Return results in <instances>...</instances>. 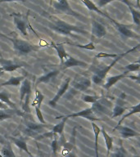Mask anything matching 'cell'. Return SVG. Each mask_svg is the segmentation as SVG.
<instances>
[{
	"label": "cell",
	"mask_w": 140,
	"mask_h": 157,
	"mask_svg": "<svg viewBox=\"0 0 140 157\" xmlns=\"http://www.w3.org/2000/svg\"><path fill=\"white\" fill-rule=\"evenodd\" d=\"M50 128H52V126L48 124H41V123L34 122V120L32 121V120H25L22 123L21 131L24 135L27 137L39 138V137L44 134L45 130Z\"/></svg>",
	"instance_id": "obj_1"
},
{
	"label": "cell",
	"mask_w": 140,
	"mask_h": 157,
	"mask_svg": "<svg viewBox=\"0 0 140 157\" xmlns=\"http://www.w3.org/2000/svg\"><path fill=\"white\" fill-rule=\"evenodd\" d=\"M140 46V43L138 44L137 46H135L134 48H133L130 49V50H128V51L125 52L124 53L120 54L117 57H115L114 59V61H112V62L110 64V65H108V66H99V67H97V68L93 71V75L92 77V81H93V83H95V84H101V83H103V81L104 80V78L107 76L108 73H109V71H111V69L112 68L113 66H115L116 62L118 61H120V59H121L124 56H125L126 54H129L130 52H132L135 51L136 49Z\"/></svg>",
	"instance_id": "obj_2"
},
{
	"label": "cell",
	"mask_w": 140,
	"mask_h": 157,
	"mask_svg": "<svg viewBox=\"0 0 140 157\" xmlns=\"http://www.w3.org/2000/svg\"><path fill=\"white\" fill-rule=\"evenodd\" d=\"M50 28L54 29L55 31L63 35H71L73 36L72 32L76 33H80V34H87V31L83 29L82 28L76 25H73L64 21L61 19H55L50 24Z\"/></svg>",
	"instance_id": "obj_3"
},
{
	"label": "cell",
	"mask_w": 140,
	"mask_h": 157,
	"mask_svg": "<svg viewBox=\"0 0 140 157\" xmlns=\"http://www.w3.org/2000/svg\"><path fill=\"white\" fill-rule=\"evenodd\" d=\"M1 36L5 37L6 39H9L10 41H12L14 50L19 56L27 55V54L30 53L31 52L37 51V48H35V46L29 44V42L25 41V40H22V39H17V38H12V37L2 35V34H1Z\"/></svg>",
	"instance_id": "obj_4"
},
{
	"label": "cell",
	"mask_w": 140,
	"mask_h": 157,
	"mask_svg": "<svg viewBox=\"0 0 140 157\" xmlns=\"http://www.w3.org/2000/svg\"><path fill=\"white\" fill-rule=\"evenodd\" d=\"M111 103L105 98H101L96 102L92 104L91 109L93 110V114L98 117V116H104L107 115L110 112Z\"/></svg>",
	"instance_id": "obj_5"
},
{
	"label": "cell",
	"mask_w": 140,
	"mask_h": 157,
	"mask_svg": "<svg viewBox=\"0 0 140 157\" xmlns=\"http://www.w3.org/2000/svg\"><path fill=\"white\" fill-rule=\"evenodd\" d=\"M53 7L57 12H61V13L73 16V17H78V18H82L83 17L80 14H79L78 12H75L71 8L67 0H60L59 2H53Z\"/></svg>",
	"instance_id": "obj_6"
},
{
	"label": "cell",
	"mask_w": 140,
	"mask_h": 157,
	"mask_svg": "<svg viewBox=\"0 0 140 157\" xmlns=\"http://www.w3.org/2000/svg\"><path fill=\"white\" fill-rule=\"evenodd\" d=\"M91 86V80L84 76H76L72 82V87L81 92L87 91Z\"/></svg>",
	"instance_id": "obj_7"
},
{
	"label": "cell",
	"mask_w": 140,
	"mask_h": 157,
	"mask_svg": "<svg viewBox=\"0 0 140 157\" xmlns=\"http://www.w3.org/2000/svg\"><path fill=\"white\" fill-rule=\"evenodd\" d=\"M66 117L68 118H76V117H82L84 118V119H87V120H90L92 122H94V121H100V120H103V119H99L94 114H93V110L91 109V107L87 108V109H84V110H82L80 111H78V112L73 113V114H71V115H67Z\"/></svg>",
	"instance_id": "obj_8"
},
{
	"label": "cell",
	"mask_w": 140,
	"mask_h": 157,
	"mask_svg": "<svg viewBox=\"0 0 140 157\" xmlns=\"http://www.w3.org/2000/svg\"><path fill=\"white\" fill-rule=\"evenodd\" d=\"M11 16L13 17L14 20V24L17 29L24 36H27V21L24 18H22L21 15L18 13H13Z\"/></svg>",
	"instance_id": "obj_9"
},
{
	"label": "cell",
	"mask_w": 140,
	"mask_h": 157,
	"mask_svg": "<svg viewBox=\"0 0 140 157\" xmlns=\"http://www.w3.org/2000/svg\"><path fill=\"white\" fill-rule=\"evenodd\" d=\"M107 34L106 27L102 23L92 20V36L101 39Z\"/></svg>",
	"instance_id": "obj_10"
},
{
	"label": "cell",
	"mask_w": 140,
	"mask_h": 157,
	"mask_svg": "<svg viewBox=\"0 0 140 157\" xmlns=\"http://www.w3.org/2000/svg\"><path fill=\"white\" fill-rule=\"evenodd\" d=\"M25 66V63H17L11 60H6V59H0V66L2 67L3 71L7 72H12L19 68H21Z\"/></svg>",
	"instance_id": "obj_11"
},
{
	"label": "cell",
	"mask_w": 140,
	"mask_h": 157,
	"mask_svg": "<svg viewBox=\"0 0 140 157\" xmlns=\"http://www.w3.org/2000/svg\"><path fill=\"white\" fill-rule=\"evenodd\" d=\"M70 82H71V78H67L65 80L63 83H62V85L61 87L58 89L57 91V93H56V95L54 96V98L52 99L51 101H49V105L54 107V106H56V103L60 100V98L62 97V96L66 93V92L67 91L69 88V85H70Z\"/></svg>",
	"instance_id": "obj_12"
},
{
	"label": "cell",
	"mask_w": 140,
	"mask_h": 157,
	"mask_svg": "<svg viewBox=\"0 0 140 157\" xmlns=\"http://www.w3.org/2000/svg\"><path fill=\"white\" fill-rule=\"evenodd\" d=\"M118 129L119 132H120V136L122 138H130V137H140V133L138 132L137 131H135L133 128L127 126H116L115 127L114 130Z\"/></svg>",
	"instance_id": "obj_13"
},
{
	"label": "cell",
	"mask_w": 140,
	"mask_h": 157,
	"mask_svg": "<svg viewBox=\"0 0 140 157\" xmlns=\"http://www.w3.org/2000/svg\"><path fill=\"white\" fill-rule=\"evenodd\" d=\"M32 93L31 83L28 78H25L22 81L21 87L20 89V102L22 103L26 96H30Z\"/></svg>",
	"instance_id": "obj_14"
},
{
	"label": "cell",
	"mask_w": 140,
	"mask_h": 157,
	"mask_svg": "<svg viewBox=\"0 0 140 157\" xmlns=\"http://www.w3.org/2000/svg\"><path fill=\"white\" fill-rule=\"evenodd\" d=\"M113 25H115L118 31L120 32V34H122L123 36L125 37V38H138L137 34L134 33L127 25L120 24V23L115 21L113 22Z\"/></svg>",
	"instance_id": "obj_15"
},
{
	"label": "cell",
	"mask_w": 140,
	"mask_h": 157,
	"mask_svg": "<svg viewBox=\"0 0 140 157\" xmlns=\"http://www.w3.org/2000/svg\"><path fill=\"white\" fill-rule=\"evenodd\" d=\"M62 66V70L67 68H71V67H76V66H80V67H86L88 66V64L84 62V61H80L77 60L75 57H72L71 56H68L67 59L66 61H64L63 65Z\"/></svg>",
	"instance_id": "obj_16"
},
{
	"label": "cell",
	"mask_w": 140,
	"mask_h": 157,
	"mask_svg": "<svg viewBox=\"0 0 140 157\" xmlns=\"http://www.w3.org/2000/svg\"><path fill=\"white\" fill-rule=\"evenodd\" d=\"M128 73H129V71H125L124 73L122 74H120V75H115V76H110V77H107V79H106V82L104 83V88L106 89H109L112 87L114 84L117 83L118 81H120V79H122L124 78L125 77L128 76Z\"/></svg>",
	"instance_id": "obj_17"
},
{
	"label": "cell",
	"mask_w": 140,
	"mask_h": 157,
	"mask_svg": "<svg viewBox=\"0 0 140 157\" xmlns=\"http://www.w3.org/2000/svg\"><path fill=\"white\" fill-rule=\"evenodd\" d=\"M60 73V71L58 70H54V71H49V73H47L46 75L39 77V78H37L36 83H35V87H37V85H39V83H49L50 81H52L53 78H56V76Z\"/></svg>",
	"instance_id": "obj_18"
},
{
	"label": "cell",
	"mask_w": 140,
	"mask_h": 157,
	"mask_svg": "<svg viewBox=\"0 0 140 157\" xmlns=\"http://www.w3.org/2000/svg\"><path fill=\"white\" fill-rule=\"evenodd\" d=\"M81 2L85 5V7H87L89 11H93V12H97V13H98V14L102 15V16H103V17H107V18H108V19L110 20L111 22H113L114 21H115V20H113L110 16H108V15H107L103 12H102V11L98 8V7L96 6L95 3H93L91 0H81Z\"/></svg>",
	"instance_id": "obj_19"
},
{
	"label": "cell",
	"mask_w": 140,
	"mask_h": 157,
	"mask_svg": "<svg viewBox=\"0 0 140 157\" xmlns=\"http://www.w3.org/2000/svg\"><path fill=\"white\" fill-rule=\"evenodd\" d=\"M15 115H23V113L20 112L17 109H7V110H0V121L11 119Z\"/></svg>",
	"instance_id": "obj_20"
},
{
	"label": "cell",
	"mask_w": 140,
	"mask_h": 157,
	"mask_svg": "<svg viewBox=\"0 0 140 157\" xmlns=\"http://www.w3.org/2000/svg\"><path fill=\"white\" fill-rule=\"evenodd\" d=\"M51 46L57 52V55L59 56V59L61 61V65H63L65 59H67L68 57V54L66 53L65 48H64V44H55L54 43H52Z\"/></svg>",
	"instance_id": "obj_21"
},
{
	"label": "cell",
	"mask_w": 140,
	"mask_h": 157,
	"mask_svg": "<svg viewBox=\"0 0 140 157\" xmlns=\"http://www.w3.org/2000/svg\"><path fill=\"white\" fill-rule=\"evenodd\" d=\"M12 141L14 142V144L17 146L18 148H20L21 150H22L23 151L26 152L27 154L29 155V157H33L32 154L30 153V151L28 149V147H27V143L25 142V139L24 137H12Z\"/></svg>",
	"instance_id": "obj_22"
},
{
	"label": "cell",
	"mask_w": 140,
	"mask_h": 157,
	"mask_svg": "<svg viewBox=\"0 0 140 157\" xmlns=\"http://www.w3.org/2000/svg\"><path fill=\"white\" fill-rule=\"evenodd\" d=\"M122 1L125 2V4L127 5V7H129L130 12H131V15H132V18L133 21H134V23L137 25L138 26H140V12L133 7L132 4L130 3V2L129 0H122Z\"/></svg>",
	"instance_id": "obj_23"
},
{
	"label": "cell",
	"mask_w": 140,
	"mask_h": 157,
	"mask_svg": "<svg viewBox=\"0 0 140 157\" xmlns=\"http://www.w3.org/2000/svg\"><path fill=\"white\" fill-rule=\"evenodd\" d=\"M101 132H102V134H103V137H104V140H105L106 147H107V156L109 157L111 150L112 149L113 147V138L108 134L107 132H106L103 128L101 129Z\"/></svg>",
	"instance_id": "obj_24"
},
{
	"label": "cell",
	"mask_w": 140,
	"mask_h": 157,
	"mask_svg": "<svg viewBox=\"0 0 140 157\" xmlns=\"http://www.w3.org/2000/svg\"><path fill=\"white\" fill-rule=\"evenodd\" d=\"M24 76H12L7 81L0 84V87H4V86H18L22 83V81L25 79Z\"/></svg>",
	"instance_id": "obj_25"
},
{
	"label": "cell",
	"mask_w": 140,
	"mask_h": 157,
	"mask_svg": "<svg viewBox=\"0 0 140 157\" xmlns=\"http://www.w3.org/2000/svg\"><path fill=\"white\" fill-rule=\"evenodd\" d=\"M68 120V118L65 116V117H62V120L60 123H58L57 124L54 125L52 128V132L55 133V134H58L60 136L63 135V131L64 128H65V124H66V120Z\"/></svg>",
	"instance_id": "obj_26"
},
{
	"label": "cell",
	"mask_w": 140,
	"mask_h": 157,
	"mask_svg": "<svg viewBox=\"0 0 140 157\" xmlns=\"http://www.w3.org/2000/svg\"><path fill=\"white\" fill-rule=\"evenodd\" d=\"M92 128H93V133H94V137H95V156L99 157L98 154V137L101 133V128L96 124L94 122H92Z\"/></svg>",
	"instance_id": "obj_27"
},
{
	"label": "cell",
	"mask_w": 140,
	"mask_h": 157,
	"mask_svg": "<svg viewBox=\"0 0 140 157\" xmlns=\"http://www.w3.org/2000/svg\"><path fill=\"white\" fill-rule=\"evenodd\" d=\"M1 155H2V157H17L10 142L5 143L4 146L2 147V150H1Z\"/></svg>",
	"instance_id": "obj_28"
},
{
	"label": "cell",
	"mask_w": 140,
	"mask_h": 157,
	"mask_svg": "<svg viewBox=\"0 0 140 157\" xmlns=\"http://www.w3.org/2000/svg\"><path fill=\"white\" fill-rule=\"evenodd\" d=\"M128 108L124 106L122 103H120L119 101L116 102L115 104V107L113 109L112 111V115H111V118H115L117 117V116H120V115H122L124 113H125V110H127Z\"/></svg>",
	"instance_id": "obj_29"
},
{
	"label": "cell",
	"mask_w": 140,
	"mask_h": 157,
	"mask_svg": "<svg viewBox=\"0 0 140 157\" xmlns=\"http://www.w3.org/2000/svg\"><path fill=\"white\" fill-rule=\"evenodd\" d=\"M140 113V103H138V105H134V106H132L131 108H130V110L127 112V114H125V115H123V117L120 120V121L118 122V124L116 126H120L121 125V123L124 121V120L126 119V118L130 117V115H134V114H139Z\"/></svg>",
	"instance_id": "obj_30"
},
{
	"label": "cell",
	"mask_w": 140,
	"mask_h": 157,
	"mask_svg": "<svg viewBox=\"0 0 140 157\" xmlns=\"http://www.w3.org/2000/svg\"><path fill=\"white\" fill-rule=\"evenodd\" d=\"M0 101L4 102L5 104H7L8 106L12 108V109H17L16 107V104L14 102H12L11 99H10L9 94L6 92V91H2L0 92Z\"/></svg>",
	"instance_id": "obj_31"
},
{
	"label": "cell",
	"mask_w": 140,
	"mask_h": 157,
	"mask_svg": "<svg viewBox=\"0 0 140 157\" xmlns=\"http://www.w3.org/2000/svg\"><path fill=\"white\" fill-rule=\"evenodd\" d=\"M44 95L43 93L39 90V89H37V88L35 87V99L34 101L32 102V106H38V107L40 108L42 104V101H44Z\"/></svg>",
	"instance_id": "obj_32"
},
{
	"label": "cell",
	"mask_w": 140,
	"mask_h": 157,
	"mask_svg": "<svg viewBox=\"0 0 140 157\" xmlns=\"http://www.w3.org/2000/svg\"><path fill=\"white\" fill-rule=\"evenodd\" d=\"M128 153L122 145V141L120 140V147H118L111 157H127Z\"/></svg>",
	"instance_id": "obj_33"
},
{
	"label": "cell",
	"mask_w": 140,
	"mask_h": 157,
	"mask_svg": "<svg viewBox=\"0 0 140 157\" xmlns=\"http://www.w3.org/2000/svg\"><path fill=\"white\" fill-rule=\"evenodd\" d=\"M82 100L84 101H85L87 103H94L96 102L97 101L100 99V97H98V96H92V95H83L81 97Z\"/></svg>",
	"instance_id": "obj_34"
},
{
	"label": "cell",
	"mask_w": 140,
	"mask_h": 157,
	"mask_svg": "<svg viewBox=\"0 0 140 157\" xmlns=\"http://www.w3.org/2000/svg\"><path fill=\"white\" fill-rule=\"evenodd\" d=\"M119 56L118 54L116 53H109V52H98L97 55L95 56L96 58L102 59V58H115Z\"/></svg>",
	"instance_id": "obj_35"
},
{
	"label": "cell",
	"mask_w": 140,
	"mask_h": 157,
	"mask_svg": "<svg viewBox=\"0 0 140 157\" xmlns=\"http://www.w3.org/2000/svg\"><path fill=\"white\" fill-rule=\"evenodd\" d=\"M71 45H73L75 47H77V48H83L86 49V50H95V46H94V44L93 42H90L87 44H84V45H82V44H69Z\"/></svg>",
	"instance_id": "obj_36"
},
{
	"label": "cell",
	"mask_w": 140,
	"mask_h": 157,
	"mask_svg": "<svg viewBox=\"0 0 140 157\" xmlns=\"http://www.w3.org/2000/svg\"><path fill=\"white\" fill-rule=\"evenodd\" d=\"M125 69L129 72H134V71H139L140 70V65L139 64L134 62V63H130L125 66Z\"/></svg>",
	"instance_id": "obj_37"
},
{
	"label": "cell",
	"mask_w": 140,
	"mask_h": 157,
	"mask_svg": "<svg viewBox=\"0 0 140 157\" xmlns=\"http://www.w3.org/2000/svg\"><path fill=\"white\" fill-rule=\"evenodd\" d=\"M60 144H59L58 140H57V137H55V138L53 139V141L51 143V147L52 150V152H53L54 155L56 154V151H58L59 148H60Z\"/></svg>",
	"instance_id": "obj_38"
},
{
	"label": "cell",
	"mask_w": 140,
	"mask_h": 157,
	"mask_svg": "<svg viewBox=\"0 0 140 157\" xmlns=\"http://www.w3.org/2000/svg\"><path fill=\"white\" fill-rule=\"evenodd\" d=\"M34 109H35V113H36L37 118H38L39 123H41V124H46V122H45V120H44V116H43V114H42L41 112V110H40V108L38 107V106H35Z\"/></svg>",
	"instance_id": "obj_39"
},
{
	"label": "cell",
	"mask_w": 140,
	"mask_h": 157,
	"mask_svg": "<svg viewBox=\"0 0 140 157\" xmlns=\"http://www.w3.org/2000/svg\"><path fill=\"white\" fill-rule=\"evenodd\" d=\"M114 0H98V8L99 7H103L104 6H106L108 3H110V2H113Z\"/></svg>",
	"instance_id": "obj_40"
},
{
	"label": "cell",
	"mask_w": 140,
	"mask_h": 157,
	"mask_svg": "<svg viewBox=\"0 0 140 157\" xmlns=\"http://www.w3.org/2000/svg\"><path fill=\"white\" fill-rule=\"evenodd\" d=\"M128 78H131V79L135 81L140 80V71L138 72V75H130V76H128Z\"/></svg>",
	"instance_id": "obj_41"
},
{
	"label": "cell",
	"mask_w": 140,
	"mask_h": 157,
	"mask_svg": "<svg viewBox=\"0 0 140 157\" xmlns=\"http://www.w3.org/2000/svg\"><path fill=\"white\" fill-rule=\"evenodd\" d=\"M7 109H8V105L0 101V110H7Z\"/></svg>",
	"instance_id": "obj_42"
},
{
	"label": "cell",
	"mask_w": 140,
	"mask_h": 157,
	"mask_svg": "<svg viewBox=\"0 0 140 157\" xmlns=\"http://www.w3.org/2000/svg\"><path fill=\"white\" fill-rule=\"evenodd\" d=\"M26 0H0V2H25Z\"/></svg>",
	"instance_id": "obj_43"
},
{
	"label": "cell",
	"mask_w": 140,
	"mask_h": 157,
	"mask_svg": "<svg viewBox=\"0 0 140 157\" xmlns=\"http://www.w3.org/2000/svg\"><path fill=\"white\" fill-rule=\"evenodd\" d=\"M66 157H77V155H76V152L74 151H72L70 152L68 155H66Z\"/></svg>",
	"instance_id": "obj_44"
},
{
	"label": "cell",
	"mask_w": 140,
	"mask_h": 157,
	"mask_svg": "<svg viewBox=\"0 0 140 157\" xmlns=\"http://www.w3.org/2000/svg\"><path fill=\"white\" fill-rule=\"evenodd\" d=\"M136 3H137V7L140 8V0H136Z\"/></svg>",
	"instance_id": "obj_45"
},
{
	"label": "cell",
	"mask_w": 140,
	"mask_h": 157,
	"mask_svg": "<svg viewBox=\"0 0 140 157\" xmlns=\"http://www.w3.org/2000/svg\"><path fill=\"white\" fill-rule=\"evenodd\" d=\"M2 74H3V70H2V67L0 66V75H2Z\"/></svg>",
	"instance_id": "obj_46"
},
{
	"label": "cell",
	"mask_w": 140,
	"mask_h": 157,
	"mask_svg": "<svg viewBox=\"0 0 140 157\" xmlns=\"http://www.w3.org/2000/svg\"><path fill=\"white\" fill-rule=\"evenodd\" d=\"M135 62H136V63H138V64H139V65H140V57H138V59L137 61H135Z\"/></svg>",
	"instance_id": "obj_47"
},
{
	"label": "cell",
	"mask_w": 140,
	"mask_h": 157,
	"mask_svg": "<svg viewBox=\"0 0 140 157\" xmlns=\"http://www.w3.org/2000/svg\"><path fill=\"white\" fill-rule=\"evenodd\" d=\"M138 147H140V137L138 138Z\"/></svg>",
	"instance_id": "obj_48"
},
{
	"label": "cell",
	"mask_w": 140,
	"mask_h": 157,
	"mask_svg": "<svg viewBox=\"0 0 140 157\" xmlns=\"http://www.w3.org/2000/svg\"><path fill=\"white\" fill-rule=\"evenodd\" d=\"M134 157H140V155H134Z\"/></svg>",
	"instance_id": "obj_49"
},
{
	"label": "cell",
	"mask_w": 140,
	"mask_h": 157,
	"mask_svg": "<svg viewBox=\"0 0 140 157\" xmlns=\"http://www.w3.org/2000/svg\"><path fill=\"white\" fill-rule=\"evenodd\" d=\"M0 157H2V155L1 154H0Z\"/></svg>",
	"instance_id": "obj_50"
},
{
	"label": "cell",
	"mask_w": 140,
	"mask_h": 157,
	"mask_svg": "<svg viewBox=\"0 0 140 157\" xmlns=\"http://www.w3.org/2000/svg\"><path fill=\"white\" fill-rule=\"evenodd\" d=\"M59 1H60V0H56V2H59Z\"/></svg>",
	"instance_id": "obj_51"
},
{
	"label": "cell",
	"mask_w": 140,
	"mask_h": 157,
	"mask_svg": "<svg viewBox=\"0 0 140 157\" xmlns=\"http://www.w3.org/2000/svg\"><path fill=\"white\" fill-rule=\"evenodd\" d=\"M139 117H140V115H139Z\"/></svg>",
	"instance_id": "obj_52"
},
{
	"label": "cell",
	"mask_w": 140,
	"mask_h": 157,
	"mask_svg": "<svg viewBox=\"0 0 140 157\" xmlns=\"http://www.w3.org/2000/svg\"><path fill=\"white\" fill-rule=\"evenodd\" d=\"M139 52H140V50H139Z\"/></svg>",
	"instance_id": "obj_53"
},
{
	"label": "cell",
	"mask_w": 140,
	"mask_h": 157,
	"mask_svg": "<svg viewBox=\"0 0 140 157\" xmlns=\"http://www.w3.org/2000/svg\"><path fill=\"white\" fill-rule=\"evenodd\" d=\"M33 157H34V156H33Z\"/></svg>",
	"instance_id": "obj_54"
}]
</instances>
